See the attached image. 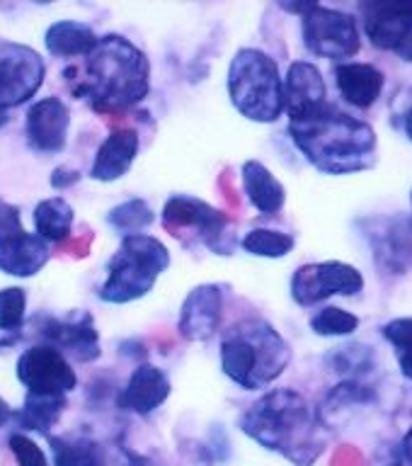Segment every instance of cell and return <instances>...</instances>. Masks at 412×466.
<instances>
[{
    "mask_svg": "<svg viewBox=\"0 0 412 466\" xmlns=\"http://www.w3.org/2000/svg\"><path fill=\"white\" fill-rule=\"evenodd\" d=\"M7 444H10V451H13L17 466H49L46 464V454L42 451V447H39L32 437L25 435V432H15V435H10Z\"/></svg>",
    "mask_w": 412,
    "mask_h": 466,
    "instance_id": "31",
    "label": "cell"
},
{
    "mask_svg": "<svg viewBox=\"0 0 412 466\" xmlns=\"http://www.w3.org/2000/svg\"><path fill=\"white\" fill-rule=\"evenodd\" d=\"M100 36L95 35L93 27H87L85 22L75 20H61L54 22L46 35H44V44L54 56L71 58V56H87L93 46L97 44Z\"/></svg>",
    "mask_w": 412,
    "mask_h": 466,
    "instance_id": "22",
    "label": "cell"
},
{
    "mask_svg": "<svg viewBox=\"0 0 412 466\" xmlns=\"http://www.w3.org/2000/svg\"><path fill=\"white\" fill-rule=\"evenodd\" d=\"M163 224L173 236H182V231H192L199 243L209 246L214 253L228 255L233 240L228 238V218L224 211L214 209L211 204L195 199L187 195H175L167 199L163 209Z\"/></svg>",
    "mask_w": 412,
    "mask_h": 466,
    "instance_id": "8",
    "label": "cell"
},
{
    "mask_svg": "<svg viewBox=\"0 0 412 466\" xmlns=\"http://www.w3.org/2000/svg\"><path fill=\"white\" fill-rule=\"evenodd\" d=\"M107 221L115 226L116 231H122L124 236H136V233H141L156 221V214L144 199H129V202L119 204V207L109 211Z\"/></svg>",
    "mask_w": 412,
    "mask_h": 466,
    "instance_id": "27",
    "label": "cell"
},
{
    "mask_svg": "<svg viewBox=\"0 0 412 466\" xmlns=\"http://www.w3.org/2000/svg\"><path fill=\"white\" fill-rule=\"evenodd\" d=\"M240 428L265 450L279 451L296 466H311L326 450L311 406L291 389L265 393L240 418Z\"/></svg>",
    "mask_w": 412,
    "mask_h": 466,
    "instance_id": "3",
    "label": "cell"
},
{
    "mask_svg": "<svg viewBox=\"0 0 412 466\" xmlns=\"http://www.w3.org/2000/svg\"><path fill=\"white\" fill-rule=\"evenodd\" d=\"M311 328L313 333L326 335V338H330V335H349L359 328V319H357L355 313L345 311V309L327 306V309L313 316Z\"/></svg>",
    "mask_w": 412,
    "mask_h": 466,
    "instance_id": "30",
    "label": "cell"
},
{
    "mask_svg": "<svg viewBox=\"0 0 412 466\" xmlns=\"http://www.w3.org/2000/svg\"><path fill=\"white\" fill-rule=\"evenodd\" d=\"M17 379L27 393L36 396H65L78 386L71 362L46 342L22 352L17 360Z\"/></svg>",
    "mask_w": 412,
    "mask_h": 466,
    "instance_id": "9",
    "label": "cell"
},
{
    "mask_svg": "<svg viewBox=\"0 0 412 466\" xmlns=\"http://www.w3.org/2000/svg\"><path fill=\"white\" fill-rule=\"evenodd\" d=\"M224 313V291L216 284H202L189 291L180 313V333L185 340H209L221 326Z\"/></svg>",
    "mask_w": 412,
    "mask_h": 466,
    "instance_id": "15",
    "label": "cell"
},
{
    "mask_svg": "<svg viewBox=\"0 0 412 466\" xmlns=\"http://www.w3.org/2000/svg\"><path fill=\"white\" fill-rule=\"evenodd\" d=\"M384 338L396 350L403 377L412 381V319H396L384 326Z\"/></svg>",
    "mask_w": 412,
    "mask_h": 466,
    "instance_id": "29",
    "label": "cell"
},
{
    "mask_svg": "<svg viewBox=\"0 0 412 466\" xmlns=\"http://www.w3.org/2000/svg\"><path fill=\"white\" fill-rule=\"evenodd\" d=\"M289 134L313 166L330 175L367 170L377 163V134L369 124L333 105L289 119Z\"/></svg>",
    "mask_w": 412,
    "mask_h": 466,
    "instance_id": "1",
    "label": "cell"
},
{
    "mask_svg": "<svg viewBox=\"0 0 412 466\" xmlns=\"http://www.w3.org/2000/svg\"><path fill=\"white\" fill-rule=\"evenodd\" d=\"M400 451H403V457H406L407 464L412 466V428L407 430V435L403 437V444H400Z\"/></svg>",
    "mask_w": 412,
    "mask_h": 466,
    "instance_id": "35",
    "label": "cell"
},
{
    "mask_svg": "<svg viewBox=\"0 0 412 466\" xmlns=\"http://www.w3.org/2000/svg\"><path fill=\"white\" fill-rule=\"evenodd\" d=\"M301 32H304L306 49L320 58L342 61L355 56L362 46L355 17L318 3H308V7L301 13Z\"/></svg>",
    "mask_w": 412,
    "mask_h": 466,
    "instance_id": "7",
    "label": "cell"
},
{
    "mask_svg": "<svg viewBox=\"0 0 412 466\" xmlns=\"http://www.w3.org/2000/svg\"><path fill=\"white\" fill-rule=\"evenodd\" d=\"M167 396H170V381L163 374V370L153 367V364H141V367L134 370V374L129 377V384L124 386L116 403L124 410H131V413L148 415L156 408L163 406Z\"/></svg>",
    "mask_w": 412,
    "mask_h": 466,
    "instance_id": "17",
    "label": "cell"
},
{
    "mask_svg": "<svg viewBox=\"0 0 412 466\" xmlns=\"http://www.w3.org/2000/svg\"><path fill=\"white\" fill-rule=\"evenodd\" d=\"M39 330L44 342L56 348L65 360L73 357L75 362H93L100 357V338L90 313L78 311L65 319H44Z\"/></svg>",
    "mask_w": 412,
    "mask_h": 466,
    "instance_id": "12",
    "label": "cell"
},
{
    "mask_svg": "<svg viewBox=\"0 0 412 466\" xmlns=\"http://www.w3.org/2000/svg\"><path fill=\"white\" fill-rule=\"evenodd\" d=\"M7 122V116H5V112H0V127H3V124Z\"/></svg>",
    "mask_w": 412,
    "mask_h": 466,
    "instance_id": "38",
    "label": "cell"
},
{
    "mask_svg": "<svg viewBox=\"0 0 412 466\" xmlns=\"http://www.w3.org/2000/svg\"><path fill=\"white\" fill-rule=\"evenodd\" d=\"M243 187H246L250 204L260 214L282 211L284 199H286L284 185L257 160H247L246 166H243Z\"/></svg>",
    "mask_w": 412,
    "mask_h": 466,
    "instance_id": "21",
    "label": "cell"
},
{
    "mask_svg": "<svg viewBox=\"0 0 412 466\" xmlns=\"http://www.w3.org/2000/svg\"><path fill=\"white\" fill-rule=\"evenodd\" d=\"M228 93L240 115L253 122H276L284 112V90L275 58L260 49H240L228 68Z\"/></svg>",
    "mask_w": 412,
    "mask_h": 466,
    "instance_id": "6",
    "label": "cell"
},
{
    "mask_svg": "<svg viewBox=\"0 0 412 466\" xmlns=\"http://www.w3.org/2000/svg\"><path fill=\"white\" fill-rule=\"evenodd\" d=\"M10 415H13V413H10V408H7V403H5V400H3V396H0V428L5 425Z\"/></svg>",
    "mask_w": 412,
    "mask_h": 466,
    "instance_id": "37",
    "label": "cell"
},
{
    "mask_svg": "<svg viewBox=\"0 0 412 466\" xmlns=\"http://www.w3.org/2000/svg\"><path fill=\"white\" fill-rule=\"evenodd\" d=\"M65 408V396H36L27 393L25 406L13 415L20 430H32V432H44L49 435V430L56 425Z\"/></svg>",
    "mask_w": 412,
    "mask_h": 466,
    "instance_id": "23",
    "label": "cell"
},
{
    "mask_svg": "<svg viewBox=\"0 0 412 466\" xmlns=\"http://www.w3.org/2000/svg\"><path fill=\"white\" fill-rule=\"evenodd\" d=\"M138 153V134L134 129H116L112 131L105 144L100 146V151L95 156L93 175L95 180L112 182L119 180L129 173L131 163Z\"/></svg>",
    "mask_w": 412,
    "mask_h": 466,
    "instance_id": "19",
    "label": "cell"
},
{
    "mask_svg": "<svg viewBox=\"0 0 412 466\" xmlns=\"http://www.w3.org/2000/svg\"><path fill=\"white\" fill-rule=\"evenodd\" d=\"M335 83L342 100L359 109L371 107L384 90V73L371 64H347L342 61L335 66Z\"/></svg>",
    "mask_w": 412,
    "mask_h": 466,
    "instance_id": "20",
    "label": "cell"
},
{
    "mask_svg": "<svg viewBox=\"0 0 412 466\" xmlns=\"http://www.w3.org/2000/svg\"><path fill=\"white\" fill-rule=\"evenodd\" d=\"M364 289L362 272L347 262H316L296 269L291 279V297L296 304L313 306L323 299L342 294V297H357Z\"/></svg>",
    "mask_w": 412,
    "mask_h": 466,
    "instance_id": "10",
    "label": "cell"
},
{
    "mask_svg": "<svg viewBox=\"0 0 412 466\" xmlns=\"http://www.w3.org/2000/svg\"><path fill=\"white\" fill-rule=\"evenodd\" d=\"M400 122H403V131H406V137L412 141V105L406 109V112H403V119H400Z\"/></svg>",
    "mask_w": 412,
    "mask_h": 466,
    "instance_id": "36",
    "label": "cell"
},
{
    "mask_svg": "<svg viewBox=\"0 0 412 466\" xmlns=\"http://www.w3.org/2000/svg\"><path fill=\"white\" fill-rule=\"evenodd\" d=\"M243 248L247 253L260 258H284L294 250V238L289 233L269 231V228H255L243 238Z\"/></svg>",
    "mask_w": 412,
    "mask_h": 466,
    "instance_id": "28",
    "label": "cell"
},
{
    "mask_svg": "<svg viewBox=\"0 0 412 466\" xmlns=\"http://www.w3.org/2000/svg\"><path fill=\"white\" fill-rule=\"evenodd\" d=\"M284 109L289 112V119L304 116L313 109L326 105V83L323 76L308 61H296L289 66L286 78L282 80Z\"/></svg>",
    "mask_w": 412,
    "mask_h": 466,
    "instance_id": "16",
    "label": "cell"
},
{
    "mask_svg": "<svg viewBox=\"0 0 412 466\" xmlns=\"http://www.w3.org/2000/svg\"><path fill=\"white\" fill-rule=\"evenodd\" d=\"M68 124H71V112L65 107L61 97H44L35 102L27 112L25 122V137L32 151L42 156H54L61 153L68 137Z\"/></svg>",
    "mask_w": 412,
    "mask_h": 466,
    "instance_id": "13",
    "label": "cell"
},
{
    "mask_svg": "<svg viewBox=\"0 0 412 466\" xmlns=\"http://www.w3.org/2000/svg\"><path fill=\"white\" fill-rule=\"evenodd\" d=\"M80 180V173L78 170H68V167H58V170H54V175H51V185L56 189H64V187H71L73 182Z\"/></svg>",
    "mask_w": 412,
    "mask_h": 466,
    "instance_id": "33",
    "label": "cell"
},
{
    "mask_svg": "<svg viewBox=\"0 0 412 466\" xmlns=\"http://www.w3.org/2000/svg\"><path fill=\"white\" fill-rule=\"evenodd\" d=\"M49 447L56 466H105L100 444L90 437H54Z\"/></svg>",
    "mask_w": 412,
    "mask_h": 466,
    "instance_id": "25",
    "label": "cell"
},
{
    "mask_svg": "<svg viewBox=\"0 0 412 466\" xmlns=\"http://www.w3.org/2000/svg\"><path fill=\"white\" fill-rule=\"evenodd\" d=\"M35 226L36 236L42 240H65L71 236L73 226V207L65 202L64 197H51L36 204L35 209Z\"/></svg>",
    "mask_w": 412,
    "mask_h": 466,
    "instance_id": "24",
    "label": "cell"
},
{
    "mask_svg": "<svg viewBox=\"0 0 412 466\" xmlns=\"http://www.w3.org/2000/svg\"><path fill=\"white\" fill-rule=\"evenodd\" d=\"M362 25L377 49L396 51L412 32V0L364 3Z\"/></svg>",
    "mask_w": 412,
    "mask_h": 466,
    "instance_id": "14",
    "label": "cell"
},
{
    "mask_svg": "<svg viewBox=\"0 0 412 466\" xmlns=\"http://www.w3.org/2000/svg\"><path fill=\"white\" fill-rule=\"evenodd\" d=\"M289 360V345L267 320H240L221 342L224 374L247 391L272 384Z\"/></svg>",
    "mask_w": 412,
    "mask_h": 466,
    "instance_id": "4",
    "label": "cell"
},
{
    "mask_svg": "<svg viewBox=\"0 0 412 466\" xmlns=\"http://www.w3.org/2000/svg\"><path fill=\"white\" fill-rule=\"evenodd\" d=\"M22 231V218L17 207L13 204H7L0 199V240L10 238L15 233Z\"/></svg>",
    "mask_w": 412,
    "mask_h": 466,
    "instance_id": "32",
    "label": "cell"
},
{
    "mask_svg": "<svg viewBox=\"0 0 412 466\" xmlns=\"http://www.w3.org/2000/svg\"><path fill=\"white\" fill-rule=\"evenodd\" d=\"M396 54H398L403 61H407V64H412V32L407 35V39L403 44H400L398 49H396Z\"/></svg>",
    "mask_w": 412,
    "mask_h": 466,
    "instance_id": "34",
    "label": "cell"
},
{
    "mask_svg": "<svg viewBox=\"0 0 412 466\" xmlns=\"http://www.w3.org/2000/svg\"><path fill=\"white\" fill-rule=\"evenodd\" d=\"M46 68L29 46L5 44L0 51V112L27 102L42 87Z\"/></svg>",
    "mask_w": 412,
    "mask_h": 466,
    "instance_id": "11",
    "label": "cell"
},
{
    "mask_svg": "<svg viewBox=\"0 0 412 466\" xmlns=\"http://www.w3.org/2000/svg\"><path fill=\"white\" fill-rule=\"evenodd\" d=\"M170 265L167 248L153 236H124L122 246L107 265L100 299L107 304H129L146 297Z\"/></svg>",
    "mask_w": 412,
    "mask_h": 466,
    "instance_id": "5",
    "label": "cell"
},
{
    "mask_svg": "<svg viewBox=\"0 0 412 466\" xmlns=\"http://www.w3.org/2000/svg\"><path fill=\"white\" fill-rule=\"evenodd\" d=\"M27 294L20 287L0 289V350L13 348L22 340Z\"/></svg>",
    "mask_w": 412,
    "mask_h": 466,
    "instance_id": "26",
    "label": "cell"
},
{
    "mask_svg": "<svg viewBox=\"0 0 412 466\" xmlns=\"http://www.w3.org/2000/svg\"><path fill=\"white\" fill-rule=\"evenodd\" d=\"M49 262V246L36 233L22 228L10 238L0 240V272L13 277H32Z\"/></svg>",
    "mask_w": 412,
    "mask_h": 466,
    "instance_id": "18",
    "label": "cell"
},
{
    "mask_svg": "<svg viewBox=\"0 0 412 466\" xmlns=\"http://www.w3.org/2000/svg\"><path fill=\"white\" fill-rule=\"evenodd\" d=\"M151 66L136 44L119 35L100 36L85 56L83 78L73 90L85 97L97 112H124L144 100L148 93Z\"/></svg>",
    "mask_w": 412,
    "mask_h": 466,
    "instance_id": "2",
    "label": "cell"
}]
</instances>
